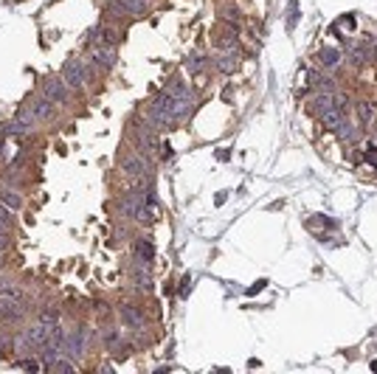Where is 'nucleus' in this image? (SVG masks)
<instances>
[{
    "label": "nucleus",
    "instance_id": "f257e3e1",
    "mask_svg": "<svg viewBox=\"0 0 377 374\" xmlns=\"http://www.w3.org/2000/svg\"><path fill=\"white\" fill-rule=\"evenodd\" d=\"M62 79H65L68 88L82 90V88H85V82L93 79V70L85 68V62H82V59H68V62L62 65Z\"/></svg>",
    "mask_w": 377,
    "mask_h": 374
},
{
    "label": "nucleus",
    "instance_id": "f03ea898",
    "mask_svg": "<svg viewBox=\"0 0 377 374\" xmlns=\"http://www.w3.org/2000/svg\"><path fill=\"white\" fill-rule=\"evenodd\" d=\"M121 172L127 177H144V175H152V166L147 160V152H135L130 149L124 158H121Z\"/></svg>",
    "mask_w": 377,
    "mask_h": 374
},
{
    "label": "nucleus",
    "instance_id": "7ed1b4c3",
    "mask_svg": "<svg viewBox=\"0 0 377 374\" xmlns=\"http://www.w3.org/2000/svg\"><path fill=\"white\" fill-rule=\"evenodd\" d=\"M133 141H135V149L152 152V149L158 147V135H155V127L149 124L147 118H144V121H135V127H133Z\"/></svg>",
    "mask_w": 377,
    "mask_h": 374
},
{
    "label": "nucleus",
    "instance_id": "20e7f679",
    "mask_svg": "<svg viewBox=\"0 0 377 374\" xmlns=\"http://www.w3.org/2000/svg\"><path fill=\"white\" fill-rule=\"evenodd\" d=\"M43 96L45 99H51L54 104H68L70 102V88L65 85V79L59 76V79H45V85H43Z\"/></svg>",
    "mask_w": 377,
    "mask_h": 374
},
{
    "label": "nucleus",
    "instance_id": "39448f33",
    "mask_svg": "<svg viewBox=\"0 0 377 374\" xmlns=\"http://www.w3.org/2000/svg\"><path fill=\"white\" fill-rule=\"evenodd\" d=\"M25 315L23 298H12V295H0V318L3 321H20Z\"/></svg>",
    "mask_w": 377,
    "mask_h": 374
},
{
    "label": "nucleus",
    "instance_id": "423d86ee",
    "mask_svg": "<svg viewBox=\"0 0 377 374\" xmlns=\"http://www.w3.org/2000/svg\"><path fill=\"white\" fill-rule=\"evenodd\" d=\"M330 107H335V93H324V90H315L307 99V104H304V110H307L310 115H315V118H318L324 110H330Z\"/></svg>",
    "mask_w": 377,
    "mask_h": 374
},
{
    "label": "nucleus",
    "instance_id": "0eeeda50",
    "mask_svg": "<svg viewBox=\"0 0 377 374\" xmlns=\"http://www.w3.org/2000/svg\"><path fill=\"white\" fill-rule=\"evenodd\" d=\"M90 62L96 65V68H102V70H113L115 62H118V54H115L113 45H99V48H93Z\"/></svg>",
    "mask_w": 377,
    "mask_h": 374
},
{
    "label": "nucleus",
    "instance_id": "6e6552de",
    "mask_svg": "<svg viewBox=\"0 0 377 374\" xmlns=\"http://www.w3.org/2000/svg\"><path fill=\"white\" fill-rule=\"evenodd\" d=\"M346 118H349V113H343L341 107H330V110H324V113L315 118V121H318L321 130H327V132H335V130H338V127H341Z\"/></svg>",
    "mask_w": 377,
    "mask_h": 374
},
{
    "label": "nucleus",
    "instance_id": "1a4fd4ad",
    "mask_svg": "<svg viewBox=\"0 0 377 374\" xmlns=\"http://www.w3.org/2000/svg\"><path fill=\"white\" fill-rule=\"evenodd\" d=\"M214 68H217L220 73H234V70L240 68V51H237V48L220 51L217 57H214Z\"/></svg>",
    "mask_w": 377,
    "mask_h": 374
},
{
    "label": "nucleus",
    "instance_id": "9d476101",
    "mask_svg": "<svg viewBox=\"0 0 377 374\" xmlns=\"http://www.w3.org/2000/svg\"><path fill=\"white\" fill-rule=\"evenodd\" d=\"M118 315H121V321H124L130 329H144V309L141 307H135V304H121L118 307Z\"/></svg>",
    "mask_w": 377,
    "mask_h": 374
},
{
    "label": "nucleus",
    "instance_id": "9b49d317",
    "mask_svg": "<svg viewBox=\"0 0 377 374\" xmlns=\"http://www.w3.org/2000/svg\"><path fill=\"white\" fill-rule=\"evenodd\" d=\"M335 135H338V141H341V144H346V147H357V144H360V127L352 124V121L346 118V121L335 130Z\"/></svg>",
    "mask_w": 377,
    "mask_h": 374
},
{
    "label": "nucleus",
    "instance_id": "f8f14e48",
    "mask_svg": "<svg viewBox=\"0 0 377 374\" xmlns=\"http://www.w3.org/2000/svg\"><path fill=\"white\" fill-rule=\"evenodd\" d=\"M163 90L169 93L172 99H183V96H195V90H192V85L189 82H183L180 76H169L166 79V88Z\"/></svg>",
    "mask_w": 377,
    "mask_h": 374
},
{
    "label": "nucleus",
    "instance_id": "ddd939ff",
    "mask_svg": "<svg viewBox=\"0 0 377 374\" xmlns=\"http://www.w3.org/2000/svg\"><path fill=\"white\" fill-rule=\"evenodd\" d=\"M28 107H31V113H34L37 118V124L40 121H48V118H54V102L51 99H34V102H28Z\"/></svg>",
    "mask_w": 377,
    "mask_h": 374
},
{
    "label": "nucleus",
    "instance_id": "4468645a",
    "mask_svg": "<svg viewBox=\"0 0 377 374\" xmlns=\"http://www.w3.org/2000/svg\"><path fill=\"white\" fill-rule=\"evenodd\" d=\"M315 62H318V68H324V70H335L341 65V51H338V48H321Z\"/></svg>",
    "mask_w": 377,
    "mask_h": 374
},
{
    "label": "nucleus",
    "instance_id": "2eb2a0df",
    "mask_svg": "<svg viewBox=\"0 0 377 374\" xmlns=\"http://www.w3.org/2000/svg\"><path fill=\"white\" fill-rule=\"evenodd\" d=\"M310 85L315 88V90H324V93H335L338 90V82L327 76V73H321V70H310Z\"/></svg>",
    "mask_w": 377,
    "mask_h": 374
},
{
    "label": "nucleus",
    "instance_id": "dca6fc26",
    "mask_svg": "<svg viewBox=\"0 0 377 374\" xmlns=\"http://www.w3.org/2000/svg\"><path fill=\"white\" fill-rule=\"evenodd\" d=\"M355 113H357V124H360V127H369L372 121H375L377 107L372 102H355Z\"/></svg>",
    "mask_w": 377,
    "mask_h": 374
},
{
    "label": "nucleus",
    "instance_id": "f3484780",
    "mask_svg": "<svg viewBox=\"0 0 377 374\" xmlns=\"http://www.w3.org/2000/svg\"><path fill=\"white\" fill-rule=\"evenodd\" d=\"M206 68H208V57H203V54H192V57L183 59V70L186 73H203Z\"/></svg>",
    "mask_w": 377,
    "mask_h": 374
},
{
    "label": "nucleus",
    "instance_id": "a211bd4d",
    "mask_svg": "<svg viewBox=\"0 0 377 374\" xmlns=\"http://www.w3.org/2000/svg\"><path fill=\"white\" fill-rule=\"evenodd\" d=\"M99 338H102V343L110 349V346H113V343H118L124 335H121V329H115V327H104L102 332H99Z\"/></svg>",
    "mask_w": 377,
    "mask_h": 374
},
{
    "label": "nucleus",
    "instance_id": "6ab92c4d",
    "mask_svg": "<svg viewBox=\"0 0 377 374\" xmlns=\"http://www.w3.org/2000/svg\"><path fill=\"white\" fill-rule=\"evenodd\" d=\"M121 3H124L130 17H144L147 14V0H121Z\"/></svg>",
    "mask_w": 377,
    "mask_h": 374
},
{
    "label": "nucleus",
    "instance_id": "aec40b11",
    "mask_svg": "<svg viewBox=\"0 0 377 374\" xmlns=\"http://www.w3.org/2000/svg\"><path fill=\"white\" fill-rule=\"evenodd\" d=\"M135 250H138V259L149 262L152 256H155V248H152V242H149V237H141L135 242Z\"/></svg>",
    "mask_w": 377,
    "mask_h": 374
},
{
    "label": "nucleus",
    "instance_id": "412c9836",
    "mask_svg": "<svg viewBox=\"0 0 377 374\" xmlns=\"http://www.w3.org/2000/svg\"><path fill=\"white\" fill-rule=\"evenodd\" d=\"M104 14H107L110 20H121V17L127 14V9H124V3H121V0H110V3L104 6Z\"/></svg>",
    "mask_w": 377,
    "mask_h": 374
},
{
    "label": "nucleus",
    "instance_id": "4be33fe9",
    "mask_svg": "<svg viewBox=\"0 0 377 374\" xmlns=\"http://www.w3.org/2000/svg\"><path fill=\"white\" fill-rule=\"evenodd\" d=\"M133 220L144 222V225H152V222H155V211H152V205L144 203V205H141V208L135 211V217H133Z\"/></svg>",
    "mask_w": 377,
    "mask_h": 374
},
{
    "label": "nucleus",
    "instance_id": "5701e85b",
    "mask_svg": "<svg viewBox=\"0 0 377 374\" xmlns=\"http://www.w3.org/2000/svg\"><path fill=\"white\" fill-rule=\"evenodd\" d=\"M0 203L9 205V208H20V205H23V200H20L12 189H0Z\"/></svg>",
    "mask_w": 377,
    "mask_h": 374
},
{
    "label": "nucleus",
    "instance_id": "b1692460",
    "mask_svg": "<svg viewBox=\"0 0 377 374\" xmlns=\"http://www.w3.org/2000/svg\"><path fill=\"white\" fill-rule=\"evenodd\" d=\"M222 20H225L228 25H240L242 23L240 9H237V6H225V9H222Z\"/></svg>",
    "mask_w": 377,
    "mask_h": 374
},
{
    "label": "nucleus",
    "instance_id": "393cba45",
    "mask_svg": "<svg viewBox=\"0 0 377 374\" xmlns=\"http://www.w3.org/2000/svg\"><path fill=\"white\" fill-rule=\"evenodd\" d=\"M0 295H12V298H23V293H20V287L12 282H6V279H0Z\"/></svg>",
    "mask_w": 377,
    "mask_h": 374
},
{
    "label": "nucleus",
    "instance_id": "a878e982",
    "mask_svg": "<svg viewBox=\"0 0 377 374\" xmlns=\"http://www.w3.org/2000/svg\"><path fill=\"white\" fill-rule=\"evenodd\" d=\"M28 130H31V127H28V124H23L20 118H17V121H12V124L6 127V132H9V135H25Z\"/></svg>",
    "mask_w": 377,
    "mask_h": 374
},
{
    "label": "nucleus",
    "instance_id": "bb28decb",
    "mask_svg": "<svg viewBox=\"0 0 377 374\" xmlns=\"http://www.w3.org/2000/svg\"><path fill=\"white\" fill-rule=\"evenodd\" d=\"M45 369H51V372H73V363H70V360H59V357H57L54 363H48Z\"/></svg>",
    "mask_w": 377,
    "mask_h": 374
},
{
    "label": "nucleus",
    "instance_id": "cd10ccee",
    "mask_svg": "<svg viewBox=\"0 0 377 374\" xmlns=\"http://www.w3.org/2000/svg\"><path fill=\"white\" fill-rule=\"evenodd\" d=\"M102 40H104V45H115L121 37H118V31H115V28H102Z\"/></svg>",
    "mask_w": 377,
    "mask_h": 374
},
{
    "label": "nucleus",
    "instance_id": "c85d7f7f",
    "mask_svg": "<svg viewBox=\"0 0 377 374\" xmlns=\"http://www.w3.org/2000/svg\"><path fill=\"white\" fill-rule=\"evenodd\" d=\"M40 321H45V324H57V321H59V309H54V307H48V309H43V315H40Z\"/></svg>",
    "mask_w": 377,
    "mask_h": 374
},
{
    "label": "nucleus",
    "instance_id": "c756f323",
    "mask_svg": "<svg viewBox=\"0 0 377 374\" xmlns=\"http://www.w3.org/2000/svg\"><path fill=\"white\" fill-rule=\"evenodd\" d=\"M17 366H23V369H28V372H37V369H45V366H40L37 360H20Z\"/></svg>",
    "mask_w": 377,
    "mask_h": 374
},
{
    "label": "nucleus",
    "instance_id": "7c9ffc66",
    "mask_svg": "<svg viewBox=\"0 0 377 374\" xmlns=\"http://www.w3.org/2000/svg\"><path fill=\"white\" fill-rule=\"evenodd\" d=\"M183 287H180V295H183V298H186V295H189V287H192V279H189V276H186V279H183Z\"/></svg>",
    "mask_w": 377,
    "mask_h": 374
},
{
    "label": "nucleus",
    "instance_id": "2f4dec72",
    "mask_svg": "<svg viewBox=\"0 0 377 374\" xmlns=\"http://www.w3.org/2000/svg\"><path fill=\"white\" fill-rule=\"evenodd\" d=\"M160 149H163V152H160V158H163V160L172 158V147H169V144H166V147H160Z\"/></svg>",
    "mask_w": 377,
    "mask_h": 374
},
{
    "label": "nucleus",
    "instance_id": "473e14b6",
    "mask_svg": "<svg viewBox=\"0 0 377 374\" xmlns=\"http://www.w3.org/2000/svg\"><path fill=\"white\" fill-rule=\"evenodd\" d=\"M265 284H267V282H256V287H251V290H248V293H259V290H262Z\"/></svg>",
    "mask_w": 377,
    "mask_h": 374
},
{
    "label": "nucleus",
    "instance_id": "72a5a7b5",
    "mask_svg": "<svg viewBox=\"0 0 377 374\" xmlns=\"http://www.w3.org/2000/svg\"><path fill=\"white\" fill-rule=\"evenodd\" d=\"M372 59H375V62H377V43H375V45H372Z\"/></svg>",
    "mask_w": 377,
    "mask_h": 374
},
{
    "label": "nucleus",
    "instance_id": "f704fd0d",
    "mask_svg": "<svg viewBox=\"0 0 377 374\" xmlns=\"http://www.w3.org/2000/svg\"><path fill=\"white\" fill-rule=\"evenodd\" d=\"M375 138H377V124H375Z\"/></svg>",
    "mask_w": 377,
    "mask_h": 374
}]
</instances>
